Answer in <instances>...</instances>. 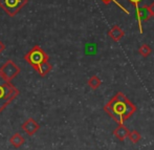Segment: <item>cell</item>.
<instances>
[{
    "label": "cell",
    "instance_id": "cell-9",
    "mask_svg": "<svg viewBox=\"0 0 154 150\" xmlns=\"http://www.w3.org/2000/svg\"><path fill=\"white\" fill-rule=\"evenodd\" d=\"M108 36H109L114 42H119V41L125 36V32H124L119 25H114V27H112L111 30L108 32Z\"/></svg>",
    "mask_w": 154,
    "mask_h": 150
},
{
    "label": "cell",
    "instance_id": "cell-13",
    "mask_svg": "<svg viewBox=\"0 0 154 150\" xmlns=\"http://www.w3.org/2000/svg\"><path fill=\"white\" fill-rule=\"evenodd\" d=\"M151 53H152V49H151V47L149 46L148 44H143L142 46L138 48V54H140V56H143L144 58L149 57V56L151 55Z\"/></svg>",
    "mask_w": 154,
    "mask_h": 150
},
{
    "label": "cell",
    "instance_id": "cell-3",
    "mask_svg": "<svg viewBox=\"0 0 154 150\" xmlns=\"http://www.w3.org/2000/svg\"><path fill=\"white\" fill-rule=\"evenodd\" d=\"M24 59L27 63L34 67V69H38V67L45 61H48V55L43 51L42 47L39 45H35L34 47L24 56Z\"/></svg>",
    "mask_w": 154,
    "mask_h": 150
},
{
    "label": "cell",
    "instance_id": "cell-17",
    "mask_svg": "<svg viewBox=\"0 0 154 150\" xmlns=\"http://www.w3.org/2000/svg\"><path fill=\"white\" fill-rule=\"evenodd\" d=\"M4 49H5V45H4V44H3V42H2V41L0 40V54L3 53Z\"/></svg>",
    "mask_w": 154,
    "mask_h": 150
},
{
    "label": "cell",
    "instance_id": "cell-2",
    "mask_svg": "<svg viewBox=\"0 0 154 150\" xmlns=\"http://www.w3.org/2000/svg\"><path fill=\"white\" fill-rule=\"evenodd\" d=\"M20 93L18 88H16L11 81L4 78V76L0 73V114L4 110V108L12 103V101Z\"/></svg>",
    "mask_w": 154,
    "mask_h": 150
},
{
    "label": "cell",
    "instance_id": "cell-14",
    "mask_svg": "<svg viewBox=\"0 0 154 150\" xmlns=\"http://www.w3.org/2000/svg\"><path fill=\"white\" fill-rule=\"evenodd\" d=\"M140 139H142V136H140V133L137 130H132V131H130L129 140L131 141L133 144H137L140 141Z\"/></svg>",
    "mask_w": 154,
    "mask_h": 150
},
{
    "label": "cell",
    "instance_id": "cell-16",
    "mask_svg": "<svg viewBox=\"0 0 154 150\" xmlns=\"http://www.w3.org/2000/svg\"><path fill=\"white\" fill-rule=\"evenodd\" d=\"M128 1H129L131 4H133L134 6H135V10H137V8H140L138 5H140V4L142 3L143 0H128Z\"/></svg>",
    "mask_w": 154,
    "mask_h": 150
},
{
    "label": "cell",
    "instance_id": "cell-15",
    "mask_svg": "<svg viewBox=\"0 0 154 150\" xmlns=\"http://www.w3.org/2000/svg\"><path fill=\"white\" fill-rule=\"evenodd\" d=\"M101 1L103 2V3L105 4V5H108V4H109L110 2H112V1H113L114 3L116 4V5H118V6H120V8H122V10L124 11V12L126 13V14H129V11H127V10H126V8H124V6L122 5V4H121L120 2H118V1H116V0H101Z\"/></svg>",
    "mask_w": 154,
    "mask_h": 150
},
{
    "label": "cell",
    "instance_id": "cell-18",
    "mask_svg": "<svg viewBox=\"0 0 154 150\" xmlns=\"http://www.w3.org/2000/svg\"><path fill=\"white\" fill-rule=\"evenodd\" d=\"M149 6H150V11H151V14H152V17H154V1Z\"/></svg>",
    "mask_w": 154,
    "mask_h": 150
},
{
    "label": "cell",
    "instance_id": "cell-7",
    "mask_svg": "<svg viewBox=\"0 0 154 150\" xmlns=\"http://www.w3.org/2000/svg\"><path fill=\"white\" fill-rule=\"evenodd\" d=\"M21 128H22L23 131L26 132L29 136H34V134L38 131V129L40 128V126H39V124L37 123L34 119L29 118V120H26L24 123L22 124Z\"/></svg>",
    "mask_w": 154,
    "mask_h": 150
},
{
    "label": "cell",
    "instance_id": "cell-11",
    "mask_svg": "<svg viewBox=\"0 0 154 150\" xmlns=\"http://www.w3.org/2000/svg\"><path fill=\"white\" fill-rule=\"evenodd\" d=\"M51 69H53V65H51L48 61H45V62H43L42 64L38 67L37 71H38L39 75H40L41 77H45Z\"/></svg>",
    "mask_w": 154,
    "mask_h": 150
},
{
    "label": "cell",
    "instance_id": "cell-4",
    "mask_svg": "<svg viewBox=\"0 0 154 150\" xmlns=\"http://www.w3.org/2000/svg\"><path fill=\"white\" fill-rule=\"evenodd\" d=\"M26 3L27 0H0V8L8 16L14 17Z\"/></svg>",
    "mask_w": 154,
    "mask_h": 150
},
{
    "label": "cell",
    "instance_id": "cell-1",
    "mask_svg": "<svg viewBox=\"0 0 154 150\" xmlns=\"http://www.w3.org/2000/svg\"><path fill=\"white\" fill-rule=\"evenodd\" d=\"M104 110L119 125H123L130 117L133 116L136 111V106L122 91H118L104 106Z\"/></svg>",
    "mask_w": 154,
    "mask_h": 150
},
{
    "label": "cell",
    "instance_id": "cell-5",
    "mask_svg": "<svg viewBox=\"0 0 154 150\" xmlns=\"http://www.w3.org/2000/svg\"><path fill=\"white\" fill-rule=\"evenodd\" d=\"M0 73L4 76L5 79L11 81V80H13L15 77H17V76L19 75L20 68H19L18 65L15 64L12 60H8L1 67H0Z\"/></svg>",
    "mask_w": 154,
    "mask_h": 150
},
{
    "label": "cell",
    "instance_id": "cell-6",
    "mask_svg": "<svg viewBox=\"0 0 154 150\" xmlns=\"http://www.w3.org/2000/svg\"><path fill=\"white\" fill-rule=\"evenodd\" d=\"M136 12V19L138 21V27H140V33L142 34L143 33V27H142V23L148 21L149 19L152 17V14H151L150 11V6L149 5H142L135 10Z\"/></svg>",
    "mask_w": 154,
    "mask_h": 150
},
{
    "label": "cell",
    "instance_id": "cell-10",
    "mask_svg": "<svg viewBox=\"0 0 154 150\" xmlns=\"http://www.w3.org/2000/svg\"><path fill=\"white\" fill-rule=\"evenodd\" d=\"M10 143L15 148H19V147L22 146L23 143H24V138H23L20 133H15L10 138Z\"/></svg>",
    "mask_w": 154,
    "mask_h": 150
},
{
    "label": "cell",
    "instance_id": "cell-12",
    "mask_svg": "<svg viewBox=\"0 0 154 150\" xmlns=\"http://www.w3.org/2000/svg\"><path fill=\"white\" fill-rule=\"evenodd\" d=\"M101 84H102V81L97 76H92V77L88 80V86L93 90L97 89V88L101 86Z\"/></svg>",
    "mask_w": 154,
    "mask_h": 150
},
{
    "label": "cell",
    "instance_id": "cell-8",
    "mask_svg": "<svg viewBox=\"0 0 154 150\" xmlns=\"http://www.w3.org/2000/svg\"><path fill=\"white\" fill-rule=\"evenodd\" d=\"M113 134L119 141L121 142H124L127 138H129V134H130V130L128 129L126 126L123 125H119L116 129L113 130Z\"/></svg>",
    "mask_w": 154,
    "mask_h": 150
}]
</instances>
